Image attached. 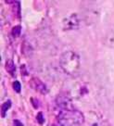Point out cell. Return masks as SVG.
I'll list each match as a JSON object with an SVG mask.
<instances>
[{
  "mask_svg": "<svg viewBox=\"0 0 114 126\" xmlns=\"http://www.w3.org/2000/svg\"><path fill=\"white\" fill-rule=\"evenodd\" d=\"M59 64L62 71L68 75H75L80 71V57L74 51H66L64 52L60 59Z\"/></svg>",
  "mask_w": 114,
  "mask_h": 126,
  "instance_id": "6da1fadb",
  "label": "cell"
},
{
  "mask_svg": "<svg viewBox=\"0 0 114 126\" xmlns=\"http://www.w3.org/2000/svg\"><path fill=\"white\" fill-rule=\"evenodd\" d=\"M59 122L62 126H81L84 118L81 111L63 110L59 115Z\"/></svg>",
  "mask_w": 114,
  "mask_h": 126,
  "instance_id": "7a4b0ae2",
  "label": "cell"
},
{
  "mask_svg": "<svg viewBox=\"0 0 114 126\" xmlns=\"http://www.w3.org/2000/svg\"><path fill=\"white\" fill-rule=\"evenodd\" d=\"M81 22H82L81 16L77 13H72L62 20V29L65 31L76 30L80 27Z\"/></svg>",
  "mask_w": 114,
  "mask_h": 126,
  "instance_id": "3957f363",
  "label": "cell"
},
{
  "mask_svg": "<svg viewBox=\"0 0 114 126\" xmlns=\"http://www.w3.org/2000/svg\"><path fill=\"white\" fill-rule=\"evenodd\" d=\"M30 85L33 89H34L36 92H38L40 94H47V87L45 83L40 80V79L36 78H32L30 81Z\"/></svg>",
  "mask_w": 114,
  "mask_h": 126,
  "instance_id": "277c9868",
  "label": "cell"
},
{
  "mask_svg": "<svg viewBox=\"0 0 114 126\" xmlns=\"http://www.w3.org/2000/svg\"><path fill=\"white\" fill-rule=\"evenodd\" d=\"M102 43L105 47L114 48V28L107 31L102 38Z\"/></svg>",
  "mask_w": 114,
  "mask_h": 126,
  "instance_id": "5b68a950",
  "label": "cell"
},
{
  "mask_svg": "<svg viewBox=\"0 0 114 126\" xmlns=\"http://www.w3.org/2000/svg\"><path fill=\"white\" fill-rule=\"evenodd\" d=\"M57 103L60 108H62L64 110H68L70 106V99L65 94H59L57 97Z\"/></svg>",
  "mask_w": 114,
  "mask_h": 126,
  "instance_id": "8992f818",
  "label": "cell"
},
{
  "mask_svg": "<svg viewBox=\"0 0 114 126\" xmlns=\"http://www.w3.org/2000/svg\"><path fill=\"white\" fill-rule=\"evenodd\" d=\"M5 68H6V71H8L9 74L11 76H15L16 73V67L14 65V62L12 61L11 59H8L6 62V65H5Z\"/></svg>",
  "mask_w": 114,
  "mask_h": 126,
  "instance_id": "52a82bcc",
  "label": "cell"
},
{
  "mask_svg": "<svg viewBox=\"0 0 114 126\" xmlns=\"http://www.w3.org/2000/svg\"><path fill=\"white\" fill-rule=\"evenodd\" d=\"M11 107V101L10 100H8V101H6V102L2 105V117H5L6 116V113H7V110L9 109Z\"/></svg>",
  "mask_w": 114,
  "mask_h": 126,
  "instance_id": "ba28073f",
  "label": "cell"
},
{
  "mask_svg": "<svg viewBox=\"0 0 114 126\" xmlns=\"http://www.w3.org/2000/svg\"><path fill=\"white\" fill-rule=\"evenodd\" d=\"M20 32H21V27L20 25H17V26H14L11 30V34L13 37H19L20 34Z\"/></svg>",
  "mask_w": 114,
  "mask_h": 126,
  "instance_id": "9c48e42d",
  "label": "cell"
},
{
  "mask_svg": "<svg viewBox=\"0 0 114 126\" xmlns=\"http://www.w3.org/2000/svg\"><path fill=\"white\" fill-rule=\"evenodd\" d=\"M12 86H13V89L15 90L16 93H20V89H21V84L19 81H15L13 84H12Z\"/></svg>",
  "mask_w": 114,
  "mask_h": 126,
  "instance_id": "30bf717a",
  "label": "cell"
},
{
  "mask_svg": "<svg viewBox=\"0 0 114 126\" xmlns=\"http://www.w3.org/2000/svg\"><path fill=\"white\" fill-rule=\"evenodd\" d=\"M37 121H38V122H39L40 124L44 123L45 120H44V117H43V113H41V112L38 113V115H37Z\"/></svg>",
  "mask_w": 114,
  "mask_h": 126,
  "instance_id": "8fae6325",
  "label": "cell"
},
{
  "mask_svg": "<svg viewBox=\"0 0 114 126\" xmlns=\"http://www.w3.org/2000/svg\"><path fill=\"white\" fill-rule=\"evenodd\" d=\"M14 124L15 126H23V124L20 122H18V121H14Z\"/></svg>",
  "mask_w": 114,
  "mask_h": 126,
  "instance_id": "7c38bea8",
  "label": "cell"
},
{
  "mask_svg": "<svg viewBox=\"0 0 114 126\" xmlns=\"http://www.w3.org/2000/svg\"><path fill=\"white\" fill-rule=\"evenodd\" d=\"M93 126H98V124H94Z\"/></svg>",
  "mask_w": 114,
  "mask_h": 126,
  "instance_id": "4fadbf2b",
  "label": "cell"
}]
</instances>
